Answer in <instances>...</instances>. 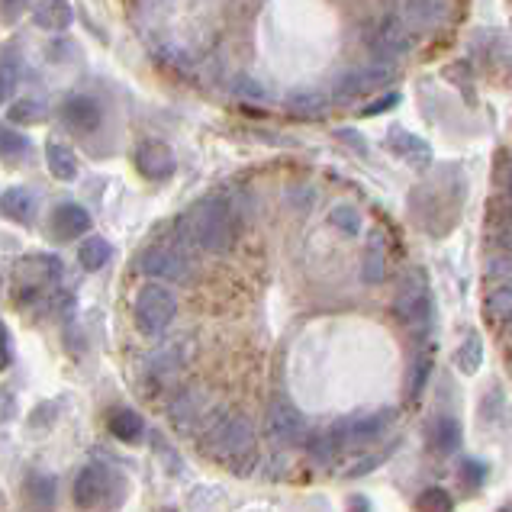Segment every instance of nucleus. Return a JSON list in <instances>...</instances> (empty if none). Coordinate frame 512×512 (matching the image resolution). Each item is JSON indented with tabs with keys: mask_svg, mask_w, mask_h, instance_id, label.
I'll return each mask as SVG.
<instances>
[{
	"mask_svg": "<svg viewBox=\"0 0 512 512\" xmlns=\"http://www.w3.org/2000/svg\"><path fill=\"white\" fill-rule=\"evenodd\" d=\"M242 223L232 213L229 194H210L174 219V239L197 255H229L239 242Z\"/></svg>",
	"mask_w": 512,
	"mask_h": 512,
	"instance_id": "nucleus-1",
	"label": "nucleus"
},
{
	"mask_svg": "<svg viewBox=\"0 0 512 512\" xmlns=\"http://www.w3.org/2000/svg\"><path fill=\"white\" fill-rule=\"evenodd\" d=\"M200 451L207 458L226 464L232 474H252L258 467V432L255 422L236 409L216 406L210 422L200 432Z\"/></svg>",
	"mask_w": 512,
	"mask_h": 512,
	"instance_id": "nucleus-2",
	"label": "nucleus"
},
{
	"mask_svg": "<svg viewBox=\"0 0 512 512\" xmlns=\"http://www.w3.org/2000/svg\"><path fill=\"white\" fill-rule=\"evenodd\" d=\"M390 313L397 319V326H403L409 332V339H416V342L429 339V332L435 326V303L429 294L426 274L419 268H409L400 277V287H397V294H393Z\"/></svg>",
	"mask_w": 512,
	"mask_h": 512,
	"instance_id": "nucleus-3",
	"label": "nucleus"
},
{
	"mask_svg": "<svg viewBox=\"0 0 512 512\" xmlns=\"http://www.w3.org/2000/svg\"><path fill=\"white\" fill-rule=\"evenodd\" d=\"M136 268L142 277H149L152 284H158V281L187 284L197 271V252L171 236L165 242H155L149 248H142L139 258H136Z\"/></svg>",
	"mask_w": 512,
	"mask_h": 512,
	"instance_id": "nucleus-4",
	"label": "nucleus"
},
{
	"mask_svg": "<svg viewBox=\"0 0 512 512\" xmlns=\"http://www.w3.org/2000/svg\"><path fill=\"white\" fill-rule=\"evenodd\" d=\"M364 42L371 49V62L397 68L403 58L413 52V29H409L397 13H387V17H377L364 29Z\"/></svg>",
	"mask_w": 512,
	"mask_h": 512,
	"instance_id": "nucleus-5",
	"label": "nucleus"
},
{
	"mask_svg": "<svg viewBox=\"0 0 512 512\" xmlns=\"http://www.w3.org/2000/svg\"><path fill=\"white\" fill-rule=\"evenodd\" d=\"M174 316H178V300L168 287L162 284H145L136 300H133V319H136V329L142 335H149V339H158V335H165L168 326L174 323Z\"/></svg>",
	"mask_w": 512,
	"mask_h": 512,
	"instance_id": "nucleus-6",
	"label": "nucleus"
},
{
	"mask_svg": "<svg viewBox=\"0 0 512 512\" xmlns=\"http://www.w3.org/2000/svg\"><path fill=\"white\" fill-rule=\"evenodd\" d=\"M265 435L274 448L290 451V448H303V442L310 438V426H306V416L294 403L274 397L265 409Z\"/></svg>",
	"mask_w": 512,
	"mask_h": 512,
	"instance_id": "nucleus-7",
	"label": "nucleus"
},
{
	"mask_svg": "<svg viewBox=\"0 0 512 512\" xmlns=\"http://www.w3.org/2000/svg\"><path fill=\"white\" fill-rule=\"evenodd\" d=\"M393 419H397V413L393 409H374V413H355V416H339L329 426V435L335 438V442L345 448H361V445H371L377 442L380 435H384Z\"/></svg>",
	"mask_w": 512,
	"mask_h": 512,
	"instance_id": "nucleus-8",
	"label": "nucleus"
},
{
	"mask_svg": "<svg viewBox=\"0 0 512 512\" xmlns=\"http://www.w3.org/2000/svg\"><path fill=\"white\" fill-rule=\"evenodd\" d=\"M213 403L203 390H194V387H178L171 393V400L165 406L168 413V422L174 426V432L181 435H200L203 426L210 422L213 416Z\"/></svg>",
	"mask_w": 512,
	"mask_h": 512,
	"instance_id": "nucleus-9",
	"label": "nucleus"
},
{
	"mask_svg": "<svg viewBox=\"0 0 512 512\" xmlns=\"http://www.w3.org/2000/svg\"><path fill=\"white\" fill-rule=\"evenodd\" d=\"M390 78H393V68L390 65H380V62H368V65L348 68V71H342L339 78H335L332 97L335 100H358L364 94L377 91V87L390 84Z\"/></svg>",
	"mask_w": 512,
	"mask_h": 512,
	"instance_id": "nucleus-10",
	"label": "nucleus"
},
{
	"mask_svg": "<svg viewBox=\"0 0 512 512\" xmlns=\"http://www.w3.org/2000/svg\"><path fill=\"white\" fill-rule=\"evenodd\" d=\"M390 277V248L384 229H371L368 232V245H364V255L358 261V281L364 287H380L387 284Z\"/></svg>",
	"mask_w": 512,
	"mask_h": 512,
	"instance_id": "nucleus-11",
	"label": "nucleus"
},
{
	"mask_svg": "<svg viewBox=\"0 0 512 512\" xmlns=\"http://www.w3.org/2000/svg\"><path fill=\"white\" fill-rule=\"evenodd\" d=\"M133 158H136L139 174H142V178H149V181H168L174 174V168H178V162H174V152L158 139L139 142Z\"/></svg>",
	"mask_w": 512,
	"mask_h": 512,
	"instance_id": "nucleus-12",
	"label": "nucleus"
},
{
	"mask_svg": "<svg viewBox=\"0 0 512 512\" xmlns=\"http://www.w3.org/2000/svg\"><path fill=\"white\" fill-rule=\"evenodd\" d=\"M387 149L413 168L432 165V145L426 139H419L416 133H409V129H403V126H393L387 133Z\"/></svg>",
	"mask_w": 512,
	"mask_h": 512,
	"instance_id": "nucleus-13",
	"label": "nucleus"
},
{
	"mask_svg": "<svg viewBox=\"0 0 512 512\" xmlns=\"http://www.w3.org/2000/svg\"><path fill=\"white\" fill-rule=\"evenodd\" d=\"M397 17L409 26V29H435L448 20V0H403Z\"/></svg>",
	"mask_w": 512,
	"mask_h": 512,
	"instance_id": "nucleus-14",
	"label": "nucleus"
},
{
	"mask_svg": "<svg viewBox=\"0 0 512 512\" xmlns=\"http://www.w3.org/2000/svg\"><path fill=\"white\" fill-rule=\"evenodd\" d=\"M62 120L68 129H75V133H94L104 123V110L94 97L87 94H71L65 104H62Z\"/></svg>",
	"mask_w": 512,
	"mask_h": 512,
	"instance_id": "nucleus-15",
	"label": "nucleus"
},
{
	"mask_svg": "<svg viewBox=\"0 0 512 512\" xmlns=\"http://www.w3.org/2000/svg\"><path fill=\"white\" fill-rule=\"evenodd\" d=\"M110 493V471L100 464L81 467V474L75 477V503L78 509H94L104 496Z\"/></svg>",
	"mask_w": 512,
	"mask_h": 512,
	"instance_id": "nucleus-16",
	"label": "nucleus"
},
{
	"mask_svg": "<svg viewBox=\"0 0 512 512\" xmlns=\"http://www.w3.org/2000/svg\"><path fill=\"white\" fill-rule=\"evenodd\" d=\"M52 232L58 239H78V236H87L91 232V213H87L81 203H58L55 213H52Z\"/></svg>",
	"mask_w": 512,
	"mask_h": 512,
	"instance_id": "nucleus-17",
	"label": "nucleus"
},
{
	"mask_svg": "<svg viewBox=\"0 0 512 512\" xmlns=\"http://www.w3.org/2000/svg\"><path fill=\"white\" fill-rule=\"evenodd\" d=\"M426 442L435 455H455L464 442V432H461V422L455 416H435L429 426H426Z\"/></svg>",
	"mask_w": 512,
	"mask_h": 512,
	"instance_id": "nucleus-18",
	"label": "nucleus"
},
{
	"mask_svg": "<svg viewBox=\"0 0 512 512\" xmlns=\"http://www.w3.org/2000/svg\"><path fill=\"white\" fill-rule=\"evenodd\" d=\"M480 313L493 332H503L512 323V287H487L480 297Z\"/></svg>",
	"mask_w": 512,
	"mask_h": 512,
	"instance_id": "nucleus-19",
	"label": "nucleus"
},
{
	"mask_svg": "<svg viewBox=\"0 0 512 512\" xmlns=\"http://www.w3.org/2000/svg\"><path fill=\"white\" fill-rule=\"evenodd\" d=\"M303 455L313 467H319V471H332V467H339L345 451L326 429V432H310V438L303 442Z\"/></svg>",
	"mask_w": 512,
	"mask_h": 512,
	"instance_id": "nucleus-20",
	"label": "nucleus"
},
{
	"mask_svg": "<svg viewBox=\"0 0 512 512\" xmlns=\"http://www.w3.org/2000/svg\"><path fill=\"white\" fill-rule=\"evenodd\" d=\"M33 23L46 33H65L75 23V7L68 0H39L33 7Z\"/></svg>",
	"mask_w": 512,
	"mask_h": 512,
	"instance_id": "nucleus-21",
	"label": "nucleus"
},
{
	"mask_svg": "<svg viewBox=\"0 0 512 512\" xmlns=\"http://www.w3.org/2000/svg\"><path fill=\"white\" fill-rule=\"evenodd\" d=\"M33 210H36V200L23 187H10L0 194V213L13 219V223H29V219H33Z\"/></svg>",
	"mask_w": 512,
	"mask_h": 512,
	"instance_id": "nucleus-22",
	"label": "nucleus"
},
{
	"mask_svg": "<svg viewBox=\"0 0 512 512\" xmlns=\"http://www.w3.org/2000/svg\"><path fill=\"white\" fill-rule=\"evenodd\" d=\"M20 75H23V58L17 52V46H7L0 52V104H7L17 91L20 84Z\"/></svg>",
	"mask_w": 512,
	"mask_h": 512,
	"instance_id": "nucleus-23",
	"label": "nucleus"
},
{
	"mask_svg": "<svg viewBox=\"0 0 512 512\" xmlns=\"http://www.w3.org/2000/svg\"><path fill=\"white\" fill-rule=\"evenodd\" d=\"M46 165L58 181H75L78 178V155L71 152L65 142L46 145Z\"/></svg>",
	"mask_w": 512,
	"mask_h": 512,
	"instance_id": "nucleus-24",
	"label": "nucleus"
},
{
	"mask_svg": "<svg viewBox=\"0 0 512 512\" xmlns=\"http://www.w3.org/2000/svg\"><path fill=\"white\" fill-rule=\"evenodd\" d=\"M284 107H287V113L300 116V120H313V116H323L326 113L329 100L319 94V91H294V94H287Z\"/></svg>",
	"mask_w": 512,
	"mask_h": 512,
	"instance_id": "nucleus-25",
	"label": "nucleus"
},
{
	"mask_svg": "<svg viewBox=\"0 0 512 512\" xmlns=\"http://www.w3.org/2000/svg\"><path fill=\"white\" fill-rule=\"evenodd\" d=\"M113 258V245L104 236H87L78 245V261L84 271H100Z\"/></svg>",
	"mask_w": 512,
	"mask_h": 512,
	"instance_id": "nucleus-26",
	"label": "nucleus"
},
{
	"mask_svg": "<svg viewBox=\"0 0 512 512\" xmlns=\"http://www.w3.org/2000/svg\"><path fill=\"white\" fill-rule=\"evenodd\" d=\"M480 277H484V287H512V255L487 252Z\"/></svg>",
	"mask_w": 512,
	"mask_h": 512,
	"instance_id": "nucleus-27",
	"label": "nucleus"
},
{
	"mask_svg": "<svg viewBox=\"0 0 512 512\" xmlns=\"http://www.w3.org/2000/svg\"><path fill=\"white\" fill-rule=\"evenodd\" d=\"M329 223H332V229H339L342 236L355 239L364 229V216L355 203H335V207L329 210Z\"/></svg>",
	"mask_w": 512,
	"mask_h": 512,
	"instance_id": "nucleus-28",
	"label": "nucleus"
},
{
	"mask_svg": "<svg viewBox=\"0 0 512 512\" xmlns=\"http://www.w3.org/2000/svg\"><path fill=\"white\" fill-rule=\"evenodd\" d=\"M110 435L120 438V442H136V438L145 432V422L139 413H133V409H116V413L110 416Z\"/></svg>",
	"mask_w": 512,
	"mask_h": 512,
	"instance_id": "nucleus-29",
	"label": "nucleus"
},
{
	"mask_svg": "<svg viewBox=\"0 0 512 512\" xmlns=\"http://www.w3.org/2000/svg\"><path fill=\"white\" fill-rule=\"evenodd\" d=\"M229 91H232V97H236V100H245V104H265V100H268V87L261 84L255 75H245V71L232 75Z\"/></svg>",
	"mask_w": 512,
	"mask_h": 512,
	"instance_id": "nucleus-30",
	"label": "nucleus"
},
{
	"mask_svg": "<svg viewBox=\"0 0 512 512\" xmlns=\"http://www.w3.org/2000/svg\"><path fill=\"white\" fill-rule=\"evenodd\" d=\"M432 355L426 351V355H416V361L409 364V371H406V397L409 400H419L422 397V390H426L429 384V377H432Z\"/></svg>",
	"mask_w": 512,
	"mask_h": 512,
	"instance_id": "nucleus-31",
	"label": "nucleus"
},
{
	"mask_svg": "<svg viewBox=\"0 0 512 512\" xmlns=\"http://www.w3.org/2000/svg\"><path fill=\"white\" fill-rule=\"evenodd\" d=\"M484 242H487L490 252L512 255V219H487Z\"/></svg>",
	"mask_w": 512,
	"mask_h": 512,
	"instance_id": "nucleus-32",
	"label": "nucleus"
},
{
	"mask_svg": "<svg viewBox=\"0 0 512 512\" xmlns=\"http://www.w3.org/2000/svg\"><path fill=\"white\" fill-rule=\"evenodd\" d=\"M316 200H319V190L313 184H290L284 187V203H287V210H294L297 216H306L313 207H316Z\"/></svg>",
	"mask_w": 512,
	"mask_h": 512,
	"instance_id": "nucleus-33",
	"label": "nucleus"
},
{
	"mask_svg": "<svg viewBox=\"0 0 512 512\" xmlns=\"http://www.w3.org/2000/svg\"><path fill=\"white\" fill-rule=\"evenodd\" d=\"M455 364L461 374H477V368L484 364V345H480L477 335H467L461 348L455 351Z\"/></svg>",
	"mask_w": 512,
	"mask_h": 512,
	"instance_id": "nucleus-34",
	"label": "nucleus"
},
{
	"mask_svg": "<svg viewBox=\"0 0 512 512\" xmlns=\"http://www.w3.org/2000/svg\"><path fill=\"white\" fill-rule=\"evenodd\" d=\"M416 512H455V500L445 487H426L416 496Z\"/></svg>",
	"mask_w": 512,
	"mask_h": 512,
	"instance_id": "nucleus-35",
	"label": "nucleus"
},
{
	"mask_svg": "<svg viewBox=\"0 0 512 512\" xmlns=\"http://www.w3.org/2000/svg\"><path fill=\"white\" fill-rule=\"evenodd\" d=\"M487 474H490V467H487L484 461H477V458H467V461H461V467H458L461 487H464V490H471V493L487 484Z\"/></svg>",
	"mask_w": 512,
	"mask_h": 512,
	"instance_id": "nucleus-36",
	"label": "nucleus"
},
{
	"mask_svg": "<svg viewBox=\"0 0 512 512\" xmlns=\"http://www.w3.org/2000/svg\"><path fill=\"white\" fill-rule=\"evenodd\" d=\"M26 490H29V496H33V500H39V503H36V512L49 509L52 500H55V480L46 477V474H29Z\"/></svg>",
	"mask_w": 512,
	"mask_h": 512,
	"instance_id": "nucleus-37",
	"label": "nucleus"
},
{
	"mask_svg": "<svg viewBox=\"0 0 512 512\" xmlns=\"http://www.w3.org/2000/svg\"><path fill=\"white\" fill-rule=\"evenodd\" d=\"M29 149V139L10 126H0V158H23Z\"/></svg>",
	"mask_w": 512,
	"mask_h": 512,
	"instance_id": "nucleus-38",
	"label": "nucleus"
},
{
	"mask_svg": "<svg viewBox=\"0 0 512 512\" xmlns=\"http://www.w3.org/2000/svg\"><path fill=\"white\" fill-rule=\"evenodd\" d=\"M7 120H10V123H23V126L42 120V107H39V100H33V97L17 100V104H13V107L7 110Z\"/></svg>",
	"mask_w": 512,
	"mask_h": 512,
	"instance_id": "nucleus-39",
	"label": "nucleus"
},
{
	"mask_svg": "<svg viewBox=\"0 0 512 512\" xmlns=\"http://www.w3.org/2000/svg\"><path fill=\"white\" fill-rule=\"evenodd\" d=\"M258 467H265L261 474H265L268 480H284L290 474V455H287V451H281V448H274L271 458L258 461Z\"/></svg>",
	"mask_w": 512,
	"mask_h": 512,
	"instance_id": "nucleus-40",
	"label": "nucleus"
},
{
	"mask_svg": "<svg viewBox=\"0 0 512 512\" xmlns=\"http://www.w3.org/2000/svg\"><path fill=\"white\" fill-rule=\"evenodd\" d=\"M397 104H400V94H397V91H390V94H384V97H377L374 104L361 107V116H377V113H387V110H393Z\"/></svg>",
	"mask_w": 512,
	"mask_h": 512,
	"instance_id": "nucleus-41",
	"label": "nucleus"
},
{
	"mask_svg": "<svg viewBox=\"0 0 512 512\" xmlns=\"http://www.w3.org/2000/svg\"><path fill=\"white\" fill-rule=\"evenodd\" d=\"M13 361V342H10V329L0 323V371H7Z\"/></svg>",
	"mask_w": 512,
	"mask_h": 512,
	"instance_id": "nucleus-42",
	"label": "nucleus"
},
{
	"mask_svg": "<svg viewBox=\"0 0 512 512\" xmlns=\"http://www.w3.org/2000/svg\"><path fill=\"white\" fill-rule=\"evenodd\" d=\"M335 136H339V142L351 145V149H355L358 155L368 152V139H364L361 133H355V129H339V133H335Z\"/></svg>",
	"mask_w": 512,
	"mask_h": 512,
	"instance_id": "nucleus-43",
	"label": "nucleus"
},
{
	"mask_svg": "<svg viewBox=\"0 0 512 512\" xmlns=\"http://www.w3.org/2000/svg\"><path fill=\"white\" fill-rule=\"evenodd\" d=\"M500 194L512 197V152L503 158V165H500Z\"/></svg>",
	"mask_w": 512,
	"mask_h": 512,
	"instance_id": "nucleus-44",
	"label": "nucleus"
},
{
	"mask_svg": "<svg viewBox=\"0 0 512 512\" xmlns=\"http://www.w3.org/2000/svg\"><path fill=\"white\" fill-rule=\"evenodd\" d=\"M26 7H29V0H0V13H4L7 20H17Z\"/></svg>",
	"mask_w": 512,
	"mask_h": 512,
	"instance_id": "nucleus-45",
	"label": "nucleus"
},
{
	"mask_svg": "<svg viewBox=\"0 0 512 512\" xmlns=\"http://www.w3.org/2000/svg\"><path fill=\"white\" fill-rule=\"evenodd\" d=\"M500 335H503V345H506V348H512V323H509Z\"/></svg>",
	"mask_w": 512,
	"mask_h": 512,
	"instance_id": "nucleus-46",
	"label": "nucleus"
},
{
	"mask_svg": "<svg viewBox=\"0 0 512 512\" xmlns=\"http://www.w3.org/2000/svg\"><path fill=\"white\" fill-rule=\"evenodd\" d=\"M506 368H509V374H512V348H506Z\"/></svg>",
	"mask_w": 512,
	"mask_h": 512,
	"instance_id": "nucleus-47",
	"label": "nucleus"
},
{
	"mask_svg": "<svg viewBox=\"0 0 512 512\" xmlns=\"http://www.w3.org/2000/svg\"><path fill=\"white\" fill-rule=\"evenodd\" d=\"M500 512H512V503H506V506H503Z\"/></svg>",
	"mask_w": 512,
	"mask_h": 512,
	"instance_id": "nucleus-48",
	"label": "nucleus"
}]
</instances>
